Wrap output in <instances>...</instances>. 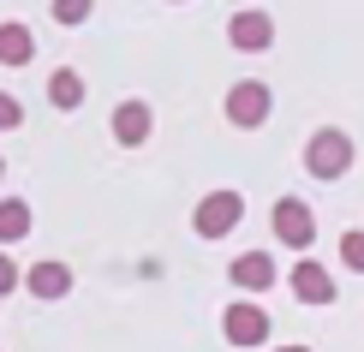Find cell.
<instances>
[{"label": "cell", "instance_id": "1", "mask_svg": "<svg viewBox=\"0 0 364 352\" xmlns=\"http://www.w3.org/2000/svg\"><path fill=\"white\" fill-rule=\"evenodd\" d=\"M346 167H353V137L341 126H316L311 144H305V174L311 179H341Z\"/></svg>", "mask_w": 364, "mask_h": 352}, {"label": "cell", "instance_id": "2", "mask_svg": "<svg viewBox=\"0 0 364 352\" xmlns=\"http://www.w3.org/2000/svg\"><path fill=\"white\" fill-rule=\"evenodd\" d=\"M239 221H245V191H203V203L191 209L197 239H227Z\"/></svg>", "mask_w": 364, "mask_h": 352}, {"label": "cell", "instance_id": "3", "mask_svg": "<svg viewBox=\"0 0 364 352\" xmlns=\"http://www.w3.org/2000/svg\"><path fill=\"white\" fill-rule=\"evenodd\" d=\"M221 114L233 119L239 132H257V126H263L269 114H275V96H269V84H263V78H239L233 90H227Z\"/></svg>", "mask_w": 364, "mask_h": 352}, {"label": "cell", "instance_id": "4", "mask_svg": "<svg viewBox=\"0 0 364 352\" xmlns=\"http://www.w3.org/2000/svg\"><path fill=\"white\" fill-rule=\"evenodd\" d=\"M269 227H275V239L287 245V251H311V245H316V215H311L305 197H275Z\"/></svg>", "mask_w": 364, "mask_h": 352}, {"label": "cell", "instance_id": "5", "mask_svg": "<svg viewBox=\"0 0 364 352\" xmlns=\"http://www.w3.org/2000/svg\"><path fill=\"white\" fill-rule=\"evenodd\" d=\"M221 334H227V346H239V352H251V346H263L269 341V311L257 299H233L221 311Z\"/></svg>", "mask_w": 364, "mask_h": 352}, {"label": "cell", "instance_id": "6", "mask_svg": "<svg viewBox=\"0 0 364 352\" xmlns=\"http://www.w3.org/2000/svg\"><path fill=\"white\" fill-rule=\"evenodd\" d=\"M227 42H233L239 54H269L275 48V18L257 6H239L233 18H227Z\"/></svg>", "mask_w": 364, "mask_h": 352}, {"label": "cell", "instance_id": "7", "mask_svg": "<svg viewBox=\"0 0 364 352\" xmlns=\"http://www.w3.org/2000/svg\"><path fill=\"white\" fill-rule=\"evenodd\" d=\"M227 281H233L245 299L269 293V287H275V257H269V251H245V257H233V263H227Z\"/></svg>", "mask_w": 364, "mask_h": 352}, {"label": "cell", "instance_id": "8", "mask_svg": "<svg viewBox=\"0 0 364 352\" xmlns=\"http://www.w3.org/2000/svg\"><path fill=\"white\" fill-rule=\"evenodd\" d=\"M287 287H293V299H299V304H335V299H341L335 274H328L323 263H311V257H305L293 274H287Z\"/></svg>", "mask_w": 364, "mask_h": 352}, {"label": "cell", "instance_id": "9", "mask_svg": "<svg viewBox=\"0 0 364 352\" xmlns=\"http://www.w3.org/2000/svg\"><path fill=\"white\" fill-rule=\"evenodd\" d=\"M149 132H156V114H149V102H119L114 108V144H126V149H144L149 144Z\"/></svg>", "mask_w": 364, "mask_h": 352}, {"label": "cell", "instance_id": "10", "mask_svg": "<svg viewBox=\"0 0 364 352\" xmlns=\"http://www.w3.org/2000/svg\"><path fill=\"white\" fill-rule=\"evenodd\" d=\"M24 287H30L42 304H54V299L72 293V269H66V263H30V269H24Z\"/></svg>", "mask_w": 364, "mask_h": 352}, {"label": "cell", "instance_id": "11", "mask_svg": "<svg viewBox=\"0 0 364 352\" xmlns=\"http://www.w3.org/2000/svg\"><path fill=\"white\" fill-rule=\"evenodd\" d=\"M30 54H36L30 24H0V66H30Z\"/></svg>", "mask_w": 364, "mask_h": 352}, {"label": "cell", "instance_id": "12", "mask_svg": "<svg viewBox=\"0 0 364 352\" xmlns=\"http://www.w3.org/2000/svg\"><path fill=\"white\" fill-rule=\"evenodd\" d=\"M30 233V203L24 197H0V245H18Z\"/></svg>", "mask_w": 364, "mask_h": 352}, {"label": "cell", "instance_id": "13", "mask_svg": "<svg viewBox=\"0 0 364 352\" xmlns=\"http://www.w3.org/2000/svg\"><path fill=\"white\" fill-rule=\"evenodd\" d=\"M48 102H54L60 114H72V108H78V102H84V78H78V72H72V66H60L54 78H48Z\"/></svg>", "mask_w": 364, "mask_h": 352}, {"label": "cell", "instance_id": "14", "mask_svg": "<svg viewBox=\"0 0 364 352\" xmlns=\"http://www.w3.org/2000/svg\"><path fill=\"white\" fill-rule=\"evenodd\" d=\"M48 12H54L60 24H72V30H78V24H90V12H96V0H48Z\"/></svg>", "mask_w": 364, "mask_h": 352}, {"label": "cell", "instance_id": "15", "mask_svg": "<svg viewBox=\"0 0 364 352\" xmlns=\"http://www.w3.org/2000/svg\"><path fill=\"white\" fill-rule=\"evenodd\" d=\"M341 263L353 274H364V227H346L341 233Z\"/></svg>", "mask_w": 364, "mask_h": 352}, {"label": "cell", "instance_id": "16", "mask_svg": "<svg viewBox=\"0 0 364 352\" xmlns=\"http://www.w3.org/2000/svg\"><path fill=\"white\" fill-rule=\"evenodd\" d=\"M18 126H24V102L0 90V132H18Z\"/></svg>", "mask_w": 364, "mask_h": 352}, {"label": "cell", "instance_id": "17", "mask_svg": "<svg viewBox=\"0 0 364 352\" xmlns=\"http://www.w3.org/2000/svg\"><path fill=\"white\" fill-rule=\"evenodd\" d=\"M18 281H24V269L12 263V257H6V245H0V299H6V293H18Z\"/></svg>", "mask_w": 364, "mask_h": 352}, {"label": "cell", "instance_id": "18", "mask_svg": "<svg viewBox=\"0 0 364 352\" xmlns=\"http://www.w3.org/2000/svg\"><path fill=\"white\" fill-rule=\"evenodd\" d=\"M275 352H311V346H275Z\"/></svg>", "mask_w": 364, "mask_h": 352}, {"label": "cell", "instance_id": "19", "mask_svg": "<svg viewBox=\"0 0 364 352\" xmlns=\"http://www.w3.org/2000/svg\"><path fill=\"white\" fill-rule=\"evenodd\" d=\"M0 179H6V161H0Z\"/></svg>", "mask_w": 364, "mask_h": 352}, {"label": "cell", "instance_id": "20", "mask_svg": "<svg viewBox=\"0 0 364 352\" xmlns=\"http://www.w3.org/2000/svg\"><path fill=\"white\" fill-rule=\"evenodd\" d=\"M173 6H186V0H173Z\"/></svg>", "mask_w": 364, "mask_h": 352}]
</instances>
